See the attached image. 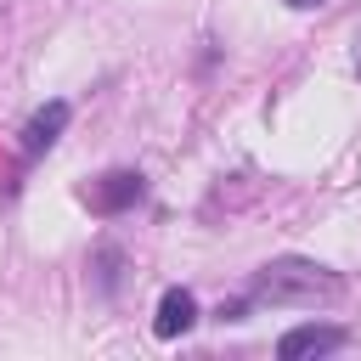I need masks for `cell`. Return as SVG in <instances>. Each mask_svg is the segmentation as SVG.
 <instances>
[{"label": "cell", "mask_w": 361, "mask_h": 361, "mask_svg": "<svg viewBox=\"0 0 361 361\" xmlns=\"http://www.w3.org/2000/svg\"><path fill=\"white\" fill-rule=\"evenodd\" d=\"M254 299H271V305H333V299H344V276L327 271V265H316V259L288 254V259L259 265Z\"/></svg>", "instance_id": "cell-1"}, {"label": "cell", "mask_w": 361, "mask_h": 361, "mask_svg": "<svg viewBox=\"0 0 361 361\" xmlns=\"http://www.w3.org/2000/svg\"><path fill=\"white\" fill-rule=\"evenodd\" d=\"M85 203H90V214H124L130 203H141V175L135 169H107L102 180L85 186Z\"/></svg>", "instance_id": "cell-2"}, {"label": "cell", "mask_w": 361, "mask_h": 361, "mask_svg": "<svg viewBox=\"0 0 361 361\" xmlns=\"http://www.w3.org/2000/svg\"><path fill=\"white\" fill-rule=\"evenodd\" d=\"M344 344V327H327V322H305V327H288L276 355L282 361H305V355H333Z\"/></svg>", "instance_id": "cell-3"}, {"label": "cell", "mask_w": 361, "mask_h": 361, "mask_svg": "<svg viewBox=\"0 0 361 361\" xmlns=\"http://www.w3.org/2000/svg\"><path fill=\"white\" fill-rule=\"evenodd\" d=\"M62 130H68V102H45V107L28 118V130H23V152H28V158L51 152Z\"/></svg>", "instance_id": "cell-4"}, {"label": "cell", "mask_w": 361, "mask_h": 361, "mask_svg": "<svg viewBox=\"0 0 361 361\" xmlns=\"http://www.w3.org/2000/svg\"><path fill=\"white\" fill-rule=\"evenodd\" d=\"M192 322H197V299H192L186 288H164L158 316H152V333H158V338H180Z\"/></svg>", "instance_id": "cell-5"}, {"label": "cell", "mask_w": 361, "mask_h": 361, "mask_svg": "<svg viewBox=\"0 0 361 361\" xmlns=\"http://www.w3.org/2000/svg\"><path fill=\"white\" fill-rule=\"evenodd\" d=\"M288 6H299V11H310V6H322V0H288Z\"/></svg>", "instance_id": "cell-6"}]
</instances>
